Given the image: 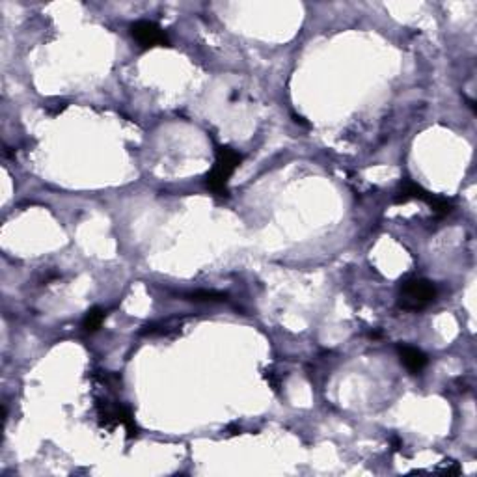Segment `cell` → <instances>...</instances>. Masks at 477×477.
<instances>
[{"instance_id": "cell-1", "label": "cell", "mask_w": 477, "mask_h": 477, "mask_svg": "<svg viewBox=\"0 0 477 477\" xmlns=\"http://www.w3.org/2000/svg\"><path fill=\"white\" fill-rule=\"evenodd\" d=\"M241 163H243V155L241 153H237L228 146H218L215 166H213L211 172L206 177L207 189L218 196H228L229 177L238 168Z\"/></svg>"}, {"instance_id": "cell-2", "label": "cell", "mask_w": 477, "mask_h": 477, "mask_svg": "<svg viewBox=\"0 0 477 477\" xmlns=\"http://www.w3.org/2000/svg\"><path fill=\"white\" fill-rule=\"evenodd\" d=\"M438 295V289L433 282L423 278H408L399 289V308L407 311H419L427 308Z\"/></svg>"}, {"instance_id": "cell-3", "label": "cell", "mask_w": 477, "mask_h": 477, "mask_svg": "<svg viewBox=\"0 0 477 477\" xmlns=\"http://www.w3.org/2000/svg\"><path fill=\"white\" fill-rule=\"evenodd\" d=\"M130 36L136 39V43L142 49H153V47H168L170 39L163 28L153 21H136L130 25Z\"/></svg>"}, {"instance_id": "cell-4", "label": "cell", "mask_w": 477, "mask_h": 477, "mask_svg": "<svg viewBox=\"0 0 477 477\" xmlns=\"http://www.w3.org/2000/svg\"><path fill=\"white\" fill-rule=\"evenodd\" d=\"M397 353H399V358H401V363L405 368L410 371V373H422L425 365H427V356L423 351L419 349L412 347V345H399L397 347Z\"/></svg>"}, {"instance_id": "cell-5", "label": "cell", "mask_w": 477, "mask_h": 477, "mask_svg": "<svg viewBox=\"0 0 477 477\" xmlns=\"http://www.w3.org/2000/svg\"><path fill=\"white\" fill-rule=\"evenodd\" d=\"M427 206L431 207V211L436 215V217H448V215H451L453 213V209H455V206H453V201L448 200V198H440V196H431V200L427 201Z\"/></svg>"}, {"instance_id": "cell-6", "label": "cell", "mask_w": 477, "mask_h": 477, "mask_svg": "<svg viewBox=\"0 0 477 477\" xmlns=\"http://www.w3.org/2000/svg\"><path fill=\"white\" fill-rule=\"evenodd\" d=\"M105 321V311L101 308H92L86 314L84 321H82V328L86 332H95L101 328Z\"/></svg>"}, {"instance_id": "cell-7", "label": "cell", "mask_w": 477, "mask_h": 477, "mask_svg": "<svg viewBox=\"0 0 477 477\" xmlns=\"http://www.w3.org/2000/svg\"><path fill=\"white\" fill-rule=\"evenodd\" d=\"M187 297H189L187 300H192V302H224L226 300V295L217 293V291H194Z\"/></svg>"}]
</instances>
